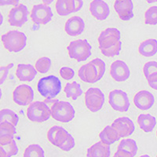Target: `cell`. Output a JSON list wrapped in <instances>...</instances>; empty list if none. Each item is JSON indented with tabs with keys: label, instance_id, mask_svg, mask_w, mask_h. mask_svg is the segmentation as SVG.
<instances>
[{
	"label": "cell",
	"instance_id": "ffe728a7",
	"mask_svg": "<svg viewBox=\"0 0 157 157\" xmlns=\"http://www.w3.org/2000/svg\"><path fill=\"white\" fill-rule=\"evenodd\" d=\"M78 75L81 80L87 83H95L98 82L96 68L91 62L82 65L78 70Z\"/></svg>",
	"mask_w": 157,
	"mask_h": 157
},
{
	"label": "cell",
	"instance_id": "5b68a950",
	"mask_svg": "<svg viewBox=\"0 0 157 157\" xmlns=\"http://www.w3.org/2000/svg\"><path fill=\"white\" fill-rule=\"evenodd\" d=\"M51 116L50 108L44 101L32 102L27 109V117L33 123H43Z\"/></svg>",
	"mask_w": 157,
	"mask_h": 157
},
{
	"label": "cell",
	"instance_id": "3957f363",
	"mask_svg": "<svg viewBox=\"0 0 157 157\" xmlns=\"http://www.w3.org/2000/svg\"><path fill=\"white\" fill-rule=\"evenodd\" d=\"M70 58L80 62L87 60L91 56V45L86 39L71 41L67 47Z\"/></svg>",
	"mask_w": 157,
	"mask_h": 157
},
{
	"label": "cell",
	"instance_id": "b9f144b4",
	"mask_svg": "<svg viewBox=\"0 0 157 157\" xmlns=\"http://www.w3.org/2000/svg\"><path fill=\"white\" fill-rule=\"evenodd\" d=\"M57 100H54V98H46V100L44 101V102L47 104V105L50 108H51L52 106L54 105V104L57 101Z\"/></svg>",
	"mask_w": 157,
	"mask_h": 157
},
{
	"label": "cell",
	"instance_id": "9c48e42d",
	"mask_svg": "<svg viewBox=\"0 0 157 157\" xmlns=\"http://www.w3.org/2000/svg\"><path fill=\"white\" fill-rule=\"evenodd\" d=\"M54 16L51 8L46 4H38L33 6L31 12V19L36 25H47Z\"/></svg>",
	"mask_w": 157,
	"mask_h": 157
},
{
	"label": "cell",
	"instance_id": "7a4b0ae2",
	"mask_svg": "<svg viewBox=\"0 0 157 157\" xmlns=\"http://www.w3.org/2000/svg\"><path fill=\"white\" fill-rule=\"evenodd\" d=\"M61 82L55 75H48L40 78L37 89L41 96L46 98H54L61 91Z\"/></svg>",
	"mask_w": 157,
	"mask_h": 157
},
{
	"label": "cell",
	"instance_id": "816d5d0a",
	"mask_svg": "<svg viewBox=\"0 0 157 157\" xmlns=\"http://www.w3.org/2000/svg\"><path fill=\"white\" fill-rule=\"evenodd\" d=\"M113 157H123V156H121V155H117L116 153H115L114 156H113Z\"/></svg>",
	"mask_w": 157,
	"mask_h": 157
},
{
	"label": "cell",
	"instance_id": "ee69618b",
	"mask_svg": "<svg viewBox=\"0 0 157 157\" xmlns=\"http://www.w3.org/2000/svg\"><path fill=\"white\" fill-rule=\"evenodd\" d=\"M148 85H149L152 89L157 90V81H155V82H148Z\"/></svg>",
	"mask_w": 157,
	"mask_h": 157
},
{
	"label": "cell",
	"instance_id": "681fc988",
	"mask_svg": "<svg viewBox=\"0 0 157 157\" xmlns=\"http://www.w3.org/2000/svg\"><path fill=\"white\" fill-rule=\"evenodd\" d=\"M2 90H1V88H0V100H1V98H2Z\"/></svg>",
	"mask_w": 157,
	"mask_h": 157
},
{
	"label": "cell",
	"instance_id": "7402d4cb",
	"mask_svg": "<svg viewBox=\"0 0 157 157\" xmlns=\"http://www.w3.org/2000/svg\"><path fill=\"white\" fill-rule=\"evenodd\" d=\"M110 145L100 141L88 148L86 157H110Z\"/></svg>",
	"mask_w": 157,
	"mask_h": 157
},
{
	"label": "cell",
	"instance_id": "1f68e13d",
	"mask_svg": "<svg viewBox=\"0 0 157 157\" xmlns=\"http://www.w3.org/2000/svg\"><path fill=\"white\" fill-rule=\"evenodd\" d=\"M145 23L149 25H157V6H151L145 13Z\"/></svg>",
	"mask_w": 157,
	"mask_h": 157
},
{
	"label": "cell",
	"instance_id": "2e32d148",
	"mask_svg": "<svg viewBox=\"0 0 157 157\" xmlns=\"http://www.w3.org/2000/svg\"><path fill=\"white\" fill-rule=\"evenodd\" d=\"M134 103L140 110H148L153 106L155 98L151 92L148 90H141L134 97Z\"/></svg>",
	"mask_w": 157,
	"mask_h": 157
},
{
	"label": "cell",
	"instance_id": "e575fe53",
	"mask_svg": "<svg viewBox=\"0 0 157 157\" xmlns=\"http://www.w3.org/2000/svg\"><path fill=\"white\" fill-rule=\"evenodd\" d=\"M122 50V42L120 41V43L116 44L114 47H111V48L107 49V50H101L104 56L108 57H113L119 55L120 54V51Z\"/></svg>",
	"mask_w": 157,
	"mask_h": 157
},
{
	"label": "cell",
	"instance_id": "7bdbcfd3",
	"mask_svg": "<svg viewBox=\"0 0 157 157\" xmlns=\"http://www.w3.org/2000/svg\"><path fill=\"white\" fill-rule=\"evenodd\" d=\"M148 80V82H155V81H157V71L156 72H154L153 74L150 75L148 78H146Z\"/></svg>",
	"mask_w": 157,
	"mask_h": 157
},
{
	"label": "cell",
	"instance_id": "e0dca14e",
	"mask_svg": "<svg viewBox=\"0 0 157 157\" xmlns=\"http://www.w3.org/2000/svg\"><path fill=\"white\" fill-rule=\"evenodd\" d=\"M85 30V22L80 17L69 18L64 25V31L70 36H79Z\"/></svg>",
	"mask_w": 157,
	"mask_h": 157
},
{
	"label": "cell",
	"instance_id": "ba28073f",
	"mask_svg": "<svg viewBox=\"0 0 157 157\" xmlns=\"http://www.w3.org/2000/svg\"><path fill=\"white\" fill-rule=\"evenodd\" d=\"M109 103L114 110L125 113L130 106L127 94L121 90H114L109 95Z\"/></svg>",
	"mask_w": 157,
	"mask_h": 157
},
{
	"label": "cell",
	"instance_id": "f1b7e54d",
	"mask_svg": "<svg viewBox=\"0 0 157 157\" xmlns=\"http://www.w3.org/2000/svg\"><path fill=\"white\" fill-rule=\"evenodd\" d=\"M24 157H45L44 150L37 144L30 145L25 148Z\"/></svg>",
	"mask_w": 157,
	"mask_h": 157
},
{
	"label": "cell",
	"instance_id": "7c38bea8",
	"mask_svg": "<svg viewBox=\"0 0 157 157\" xmlns=\"http://www.w3.org/2000/svg\"><path fill=\"white\" fill-rule=\"evenodd\" d=\"M110 75L116 82H124L130 77V68L124 61L117 60L111 64Z\"/></svg>",
	"mask_w": 157,
	"mask_h": 157
},
{
	"label": "cell",
	"instance_id": "4dcf8cb0",
	"mask_svg": "<svg viewBox=\"0 0 157 157\" xmlns=\"http://www.w3.org/2000/svg\"><path fill=\"white\" fill-rule=\"evenodd\" d=\"M51 64L52 61L50 58L47 57H43L36 61L35 67H36V69L38 72L41 74H45L50 69Z\"/></svg>",
	"mask_w": 157,
	"mask_h": 157
},
{
	"label": "cell",
	"instance_id": "7dc6e473",
	"mask_svg": "<svg viewBox=\"0 0 157 157\" xmlns=\"http://www.w3.org/2000/svg\"><path fill=\"white\" fill-rule=\"evenodd\" d=\"M2 22H3V17H2V13H1V12H0V26L2 25Z\"/></svg>",
	"mask_w": 157,
	"mask_h": 157
},
{
	"label": "cell",
	"instance_id": "8fae6325",
	"mask_svg": "<svg viewBox=\"0 0 157 157\" xmlns=\"http://www.w3.org/2000/svg\"><path fill=\"white\" fill-rule=\"evenodd\" d=\"M29 10L24 4H18L10 10L8 14V22L13 27H22L28 21Z\"/></svg>",
	"mask_w": 157,
	"mask_h": 157
},
{
	"label": "cell",
	"instance_id": "83f0119b",
	"mask_svg": "<svg viewBox=\"0 0 157 157\" xmlns=\"http://www.w3.org/2000/svg\"><path fill=\"white\" fill-rule=\"evenodd\" d=\"M19 121V117L16 113L9 109L0 110V123L3 122H9L16 127Z\"/></svg>",
	"mask_w": 157,
	"mask_h": 157
},
{
	"label": "cell",
	"instance_id": "30bf717a",
	"mask_svg": "<svg viewBox=\"0 0 157 157\" xmlns=\"http://www.w3.org/2000/svg\"><path fill=\"white\" fill-rule=\"evenodd\" d=\"M34 99V91L29 85L22 84L17 86L13 92V100L18 105L26 106L31 105Z\"/></svg>",
	"mask_w": 157,
	"mask_h": 157
},
{
	"label": "cell",
	"instance_id": "f546056e",
	"mask_svg": "<svg viewBox=\"0 0 157 157\" xmlns=\"http://www.w3.org/2000/svg\"><path fill=\"white\" fill-rule=\"evenodd\" d=\"M118 148L119 149L126 150L127 152H130L134 156L136 155V154L137 152V150H138L137 142L134 140L130 139V138L122 140L120 141V145H118Z\"/></svg>",
	"mask_w": 157,
	"mask_h": 157
},
{
	"label": "cell",
	"instance_id": "52a82bcc",
	"mask_svg": "<svg viewBox=\"0 0 157 157\" xmlns=\"http://www.w3.org/2000/svg\"><path fill=\"white\" fill-rule=\"evenodd\" d=\"M121 33L120 30L116 28H109L101 32L98 36V43L101 50H107L114 47L121 40Z\"/></svg>",
	"mask_w": 157,
	"mask_h": 157
},
{
	"label": "cell",
	"instance_id": "f5cc1de1",
	"mask_svg": "<svg viewBox=\"0 0 157 157\" xmlns=\"http://www.w3.org/2000/svg\"><path fill=\"white\" fill-rule=\"evenodd\" d=\"M156 136H157V131H156Z\"/></svg>",
	"mask_w": 157,
	"mask_h": 157
},
{
	"label": "cell",
	"instance_id": "4fadbf2b",
	"mask_svg": "<svg viewBox=\"0 0 157 157\" xmlns=\"http://www.w3.org/2000/svg\"><path fill=\"white\" fill-rule=\"evenodd\" d=\"M111 126L117 131L120 138L132 135L135 130L134 123L128 117L118 118Z\"/></svg>",
	"mask_w": 157,
	"mask_h": 157
},
{
	"label": "cell",
	"instance_id": "9a60e30c",
	"mask_svg": "<svg viewBox=\"0 0 157 157\" xmlns=\"http://www.w3.org/2000/svg\"><path fill=\"white\" fill-rule=\"evenodd\" d=\"M90 12L97 20L104 21L110 14V8L104 0H93L90 4Z\"/></svg>",
	"mask_w": 157,
	"mask_h": 157
},
{
	"label": "cell",
	"instance_id": "603a6c76",
	"mask_svg": "<svg viewBox=\"0 0 157 157\" xmlns=\"http://www.w3.org/2000/svg\"><path fill=\"white\" fill-rule=\"evenodd\" d=\"M138 52L144 57H153L157 54V40L155 39H148L143 41L139 45Z\"/></svg>",
	"mask_w": 157,
	"mask_h": 157
},
{
	"label": "cell",
	"instance_id": "74e56055",
	"mask_svg": "<svg viewBox=\"0 0 157 157\" xmlns=\"http://www.w3.org/2000/svg\"><path fill=\"white\" fill-rule=\"evenodd\" d=\"M60 75L64 79L70 80L75 75V71L69 67H62L60 69Z\"/></svg>",
	"mask_w": 157,
	"mask_h": 157
},
{
	"label": "cell",
	"instance_id": "f907efd6",
	"mask_svg": "<svg viewBox=\"0 0 157 157\" xmlns=\"http://www.w3.org/2000/svg\"><path fill=\"white\" fill-rule=\"evenodd\" d=\"M140 157H151V156H150V155H141Z\"/></svg>",
	"mask_w": 157,
	"mask_h": 157
},
{
	"label": "cell",
	"instance_id": "4316f807",
	"mask_svg": "<svg viewBox=\"0 0 157 157\" xmlns=\"http://www.w3.org/2000/svg\"><path fill=\"white\" fill-rule=\"evenodd\" d=\"M64 91L67 98H71L74 101L77 100V98L82 94V90L80 84L75 81L72 82H68L64 87Z\"/></svg>",
	"mask_w": 157,
	"mask_h": 157
},
{
	"label": "cell",
	"instance_id": "6da1fadb",
	"mask_svg": "<svg viewBox=\"0 0 157 157\" xmlns=\"http://www.w3.org/2000/svg\"><path fill=\"white\" fill-rule=\"evenodd\" d=\"M1 40L8 51L18 53L21 51L27 44V36L24 32L13 30L2 35Z\"/></svg>",
	"mask_w": 157,
	"mask_h": 157
},
{
	"label": "cell",
	"instance_id": "8992f818",
	"mask_svg": "<svg viewBox=\"0 0 157 157\" xmlns=\"http://www.w3.org/2000/svg\"><path fill=\"white\" fill-rule=\"evenodd\" d=\"M105 103V95L99 88L91 87L85 93V104L92 113H97L102 109Z\"/></svg>",
	"mask_w": 157,
	"mask_h": 157
},
{
	"label": "cell",
	"instance_id": "f6af8a7d",
	"mask_svg": "<svg viewBox=\"0 0 157 157\" xmlns=\"http://www.w3.org/2000/svg\"><path fill=\"white\" fill-rule=\"evenodd\" d=\"M0 157H6V154L5 151L1 146H0Z\"/></svg>",
	"mask_w": 157,
	"mask_h": 157
},
{
	"label": "cell",
	"instance_id": "60d3db41",
	"mask_svg": "<svg viewBox=\"0 0 157 157\" xmlns=\"http://www.w3.org/2000/svg\"><path fill=\"white\" fill-rule=\"evenodd\" d=\"M82 6H83L82 0H75V11H74V13L82 9Z\"/></svg>",
	"mask_w": 157,
	"mask_h": 157
},
{
	"label": "cell",
	"instance_id": "d6986e66",
	"mask_svg": "<svg viewBox=\"0 0 157 157\" xmlns=\"http://www.w3.org/2000/svg\"><path fill=\"white\" fill-rule=\"evenodd\" d=\"M38 71L36 68L29 64H19L16 71V75L21 82H31L35 78Z\"/></svg>",
	"mask_w": 157,
	"mask_h": 157
},
{
	"label": "cell",
	"instance_id": "836d02e7",
	"mask_svg": "<svg viewBox=\"0 0 157 157\" xmlns=\"http://www.w3.org/2000/svg\"><path fill=\"white\" fill-rule=\"evenodd\" d=\"M3 148L5 151L6 154V157H11L13 155H16L18 152V147L16 144L15 140H13L11 142L8 143L6 145H0Z\"/></svg>",
	"mask_w": 157,
	"mask_h": 157
},
{
	"label": "cell",
	"instance_id": "5bb4252c",
	"mask_svg": "<svg viewBox=\"0 0 157 157\" xmlns=\"http://www.w3.org/2000/svg\"><path fill=\"white\" fill-rule=\"evenodd\" d=\"M114 9L120 19L124 21H130L134 16L133 12L134 4L132 0H116Z\"/></svg>",
	"mask_w": 157,
	"mask_h": 157
},
{
	"label": "cell",
	"instance_id": "db71d44e",
	"mask_svg": "<svg viewBox=\"0 0 157 157\" xmlns=\"http://www.w3.org/2000/svg\"><path fill=\"white\" fill-rule=\"evenodd\" d=\"M156 157H157V155H156Z\"/></svg>",
	"mask_w": 157,
	"mask_h": 157
},
{
	"label": "cell",
	"instance_id": "d590c367",
	"mask_svg": "<svg viewBox=\"0 0 157 157\" xmlns=\"http://www.w3.org/2000/svg\"><path fill=\"white\" fill-rule=\"evenodd\" d=\"M157 71V62L156 61H148L143 67V72L145 78H148L150 75Z\"/></svg>",
	"mask_w": 157,
	"mask_h": 157
},
{
	"label": "cell",
	"instance_id": "8d00e7d4",
	"mask_svg": "<svg viewBox=\"0 0 157 157\" xmlns=\"http://www.w3.org/2000/svg\"><path fill=\"white\" fill-rule=\"evenodd\" d=\"M75 142L74 137L71 135L70 134H68V137H67V139L65 140V141L64 142L62 145L60 147L61 150L64 151V152H68L70 150H71L72 148L75 147Z\"/></svg>",
	"mask_w": 157,
	"mask_h": 157
},
{
	"label": "cell",
	"instance_id": "ab89813d",
	"mask_svg": "<svg viewBox=\"0 0 157 157\" xmlns=\"http://www.w3.org/2000/svg\"><path fill=\"white\" fill-rule=\"evenodd\" d=\"M18 2H19V0H0V6H16L18 5Z\"/></svg>",
	"mask_w": 157,
	"mask_h": 157
},
{
	"label": "cell",
	"instance_id": "c3c4849f",
	"mask_svg": "<svg viewBox=\"0 0 157 157\" xmlns=\"http://www.w3.org/2000/svg\"><path fill=\"white\" fill-rule=\"evenodd\" d=\"M148 3H154V2H157V0H145Z\"/></svg>",
	"mask_w": 157,
	"mask_h": 157
},
{
	"label": "cell",
	"instance_id": "44dd1931",
	"mask_svg": "<svg viewBox=\"0 0 157 157\" xmlns=\"http://www.w3.org/2000/svg\"><path fill=\"white\" fill-rule=\"evenodd\" d=\"M16 134V127L9 122L0 123V145H6L13 139Z\"/></svg>",
	"mask_w": 157,
	"mask_h": 157
},
{
	"label": "cell",
	"instance_id": "d6a6232c",
	"mask_svg": "<svg viewBox=\"0 0 157 157\" xmlns=\"http://www.w3.org/2000/svg\"><path fill=\"white\" fill-rule=\"evenodd\" d=\"M90 62L92 63V64L95 66V68H96L97 78H98V81H99L101 78L104 76L105 72V63L104 62V61H102L101 59L100 58L94 59V60H92Z\"/></svg>",
	"mask_w": 157,
	"mask_h": 157
},
{
	"label": "cell",
	"instance_id": "f35d334b",
	"mask_svg": "<svg viewBox=\"0 0 157 157\" xmlns=\"http://www.w3.org/2000/svg\"><path fill=\"white\" fill-rule=\"evenodd\" d=\"M13 67V64L10 63L6 66H2L0 67V85H2L4 82L6 81V78H7L8 73L10 68Z\"/></svg>",
	"mask_w": 157,
	"mask_h": 157
},
{
	"label": "cell",
	"instance_id": "bcb514c9",
	"mask_svg": "<svg viewBox=\"0 0 157 157\" xmlns=\"http://www.w3.org/2000/svg\"><path fill=\"white\" fill-rule=\"evenodd\" d=\"M43 2L46 5H50V4H51L52 2H54V0H43Z\"/></svg>",
	"mask_w": 157,
	"mask_h": 157
},
{
	"label": "cell",
	"instance_id": "484cf974",
	"mask_svg": "<svg viewBox=\"0 0 157 157\" xmlns=\"http://www.w3.org/2000/svg\"><path fill=\"white\" fill-rule=\"evenodd\" d=\"M55 6L60 16H67L75 11V0H57Z\"/></svg>",
	"mask_w": 157,
	"mask_h": 157
},
{
	"label": "cell",
	"instance_id": "277c9868",
	"mask_svg": "<svg viewBox=\"0 0 157 157\" xmlns=\"http://www.w3.org/2000/svg\"><path fill=\"white\" fill-rule=\"evenodd\" d=\"M53 119L61 123H69L75 118V111L68 101L57 100L50 108Z\"/></svg>",
	"mask_w": 157,
	"mask_h": 157
},
{
	"label": "cell",
	"instance_id": "ac0fdd59",
	"mask_svg": "<svg viewBox=\"0 0 157 157\" xmlns=\"http://www.w3.org/2000/svg\"><path fill=\"white\" fill-rule=\"evenodd\" d=\"M68 134L69 133L62 127L54 126L48 130L47 138L52 145L60 148L67 139Z\"/></svg>",
	"mask_w": 157,
	"mask_h": 157
},
{
	"label": "cell",
	"instance_id": "d4e9b609",
	"mask_svg": "<svg viewBox=\"0 0 157 157\" xmlns=\"http://www.w3.org/2000/svg\"><path fill=\"white\" fill-rule=\"evenodd\" d=\"M137 123L140 128L145 133L152 132L156 125V120L150 114H141L137 118Z\"/></svg>",
	"mask_w": 157,
	"mask_h": 157
},
{
	"label": "cell",
	"instance_id": "cb8c5ba5",
	"mask_svg": "<svg viewBox=\"0 0 157 157\" xmlns=\"http://www.w3.org/2000/svg\"><path fill=\"white\" fill-rule=\"evenodd\" d=\"M99 137H100L101 141L109 145H112L120 139L118 132L112 126H107L105 127L99 134Z\"/></svg>",
	"mask_w": 157,
	"mask_h": 157
}]
</instances>
